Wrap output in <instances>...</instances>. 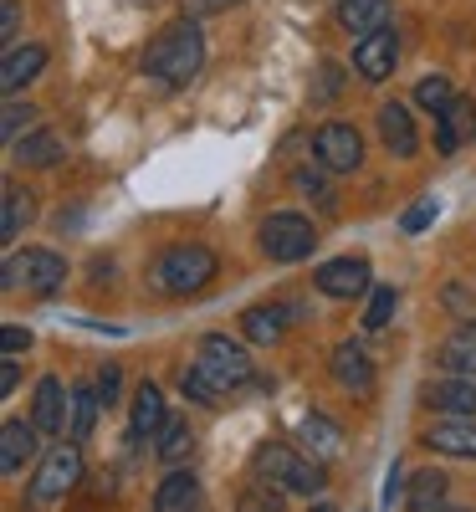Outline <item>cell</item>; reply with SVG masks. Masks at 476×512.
<instances>
[{
    "label": "cell",
    "mask_w": 476,
    "mask_h": 512,
    "mask_svg": "<svg viewBox=\"0 0 476 512\" xmlns=\"http://www.w3.org/2000/svg\"><path fill=\"white\" fill-rule=\"evenodd\" d=\"M26 226H31V195L16 190V185H6V216H0V241L11 246Z\"/></svg>",
    "instance_id": "4316f807"
},
{
    "label": "cell",
    "mask_w": 476,
    "mask_h": 512,
    "mask_svg": "<svg viewBox=\"0 0 476 512\" xmlns=\"http://www.w3.org/2000/svg\"><path fill=\"white\" fill-rule=\"evenodd\" d=\"M169 415H164V395H159V384H139L134 390V436L144 441V436H159V425H164Z\"/></svg>",
    "instance_id": "7402d4cb"
},
{
    "label": "cell",
    "mask_w": 476,
    "mask_h": 512,
    "mask_svg": "<svg viewBox=\"0 0 476 512\" xmlns=\"http://www.w3.org/2000/svg\"><path fill=\"white\" fill-rule=\"evenodd\" d=\"M425 446L441 451V456H461L476 461V415H446L425 431Z\"/></svg>",
    "instance_id": "8fae6325"
},
{
    "label": "cell",
    "mask_w": 476,
    "mask_h": 512,
    "mask_svg": "<svg viewBox=\"0 0 476 512\" xmlns=\"http://www.w3.org/2000/svg\"><path fill=\"white\" fill-rule=\"evenodd\" d=\"M195 364L221 384V390H236V384H246L251 379V354L241 349V344H231L226 333H210V338H200V354H195Z\"/></svg>",
    "instance_id": "5b68a950"
},
{
    "label": "cell",
    "mask_w": 476,
    "mask_h": 512,
    "mask_svg": "<svg viewBox=\"0 0 476 512\" xmlns=\"http://www.w3.org/2000/svg\"><path fill=\"white\" fill-rule=\"evenodd\" d=\"M16 164H31V169H52L62 159V139L57 134H26L16 149H11Z\"/></svg>",
    "instance_id": "484cf974"
},
{
    "label": "cell",
    "mask_w": 476,
    "mask_h": 512,
    "mask_svg": "<svg viewBox=\"0 0 476 512\" xmlns=\"http://www.w3.org/2000/svg\"><path fill=\"white\" fill-rule=\"evenodd\" d=\"M0 349H6V354L31 349V333H26V328H16V323H6V328H0Z\"/></svg>",
    "instance_id": "74e56055"
},
{
    "label": "cell",
    "mask_w": 476,
    "mask_h": 512,
    "mask_svg": "<svg viewBox=\"0 0 476 512\" xmlns=\"http://www.w3.org/2000/svg\"><path fill=\"white\" fill-rule=\"evenodd\" d=\"M436 216H441V205H436V195H425L420 205H410V210H405V221H400V231H405V236H420V231H425L430 221H436Z\"/></svg>",
    "instance_id": "e575fe53"
},
{
    "label": "cell",
    "mask_w": 476,
    "mask_h": 512,
    "mask_svg": "<svg viewBox=\"0 0 476 512\" xmlns=\"http://www.w3.org/2000/svg\"><path fill=\"white\" fill-rule=\"evenodd\" d=\"M456 93H451V77L446 72H436V77H425L420 88H415V103L425 108V113H446V103H451Z\"/></svg>",
    "instance_id": "4dcf8cb0"
},
{
    "label": "cell",
    "mask_w": 476,
    "mask_h": 512,
    "mask_svg": "<svg viewBox=\"0 0 476 512\" xmlns=\"http://www.w3.org/2000/svg\"><path fill=\"white\" fill-rule=\"evenodd\" d=\"M313 512H333V507H328V502H318V507H313Z\"/></svg>",
    "instance_id": "60d3db41"
},
{
    "label": "cell",
    "mask_w": 476,
    "mask_h": 512,
    "mask_svg": "<svg viewBox=\"0 0 476 512\" xmlns=\"http://www.w3.org/2000/svg\"><path fill=\"white\" fill-rule=\"evenodd\" d=\"M379 134H384V149L395 159H410L420 149V134H415V118L405 103H384L379 108Z\"/></svg>",
    "instance_id": "e0dca14e"
},
{
    "label": "cell",
    "mask_w": 476,
    "mask_h": 512,
    "mask_svg": "<svg viewBox=\"0 0 476 512\" xmlns=\"http://www.w3.org/2000/svg\"><path fill=\"white\" fill-rule=\"evenodd\" d=\"M313 154L323 169H333V175H354V169L364 164V139L354 123H323L318 139H313Z\"/></svg>",
    "instance_id": "52a82bcc"
},
{
    "label": "cell",
    "mask_w": 476,
    "mask_h": 512,
    "mask_svg": "<svg viewBox=\"0 0 476 512\" xmlns=\"http://www.w3.org/2000/svg\"><path fill=\"white\" fill-rule=\"evenodd\" d=\"M338 82H343V72H338V67L328 62V67H323V82L313 88V98H333V93H338Z\"/></svg>",
    "instance_id": "ab89813d"
},
{
    "label": "cell",
    "mask_w": 476,
    "mask_h": 512,
    "mask_svg": "<svg viewBox=\"0 0 476 512\" xmlns=\"http://www.w3.org/2000/svg\"><path fill=\"white\" fill-rule=\"evenodd\" d=\"M16 282H26L31 292H41V297H52L62 282H67V262L57 251H26V256H11L6 262V287H16Z\"/></svg>",
    "instance_id": "ba28073f"
},
{
    "label": "cell",
    "mask_w": 476,
    "mask_h": 512,
    "mask_svg": "<svg viewBox=\"0 0 476 512\" xmlns=\"http://www.w3.org/2000/svg\"><path fill=\"white\" fill-rule=\"evenodd\" d=\"M98 405H103V400H98V390H72V425H67V441H88Z\"/></svg>",
    "instance_id": "f1b7e54d"
},
{
    "label": "cell",
    "mask_w": 476,
    "mask_h": 512,
    "mask_svg": "<svg viewBox=\"0 0 476 512\" xmlns=\"http://www.w3.org/2000/svg\"><path fill=\"white\" fill-rule=\"evenodd\" d=\"M36 420H6V425H0V472H6V477H16L21 472V466L36 456Z\"/></svg>",
    "instance_id": "2e32d148"
},
{
    "label": "cell",
    "mask_w": 476,
    "mask_h": 512,
    "mask_svg": "<svg viewBox=\"0 0 476 512\" xmlns=\"http://www.w3.org/2000/svg\"><path fill=\"white\" fill-rule=\"evenodd\" d=\"M118 390H123L118 364H103V369H98V400H103V405H118Z\"/></svg>",
    "instance_id": "d590c367"
},
{
    "label": "cell",
    "mask_w": 476,
    "mask_h": 512,
    "mask_svg": "<svg viewBox=\"0 0 476 512\" xmlns=\"http://www.w3.org/2000/svg\"><path fill=\"white\" fill-rule=\"evenodd\" d=\"M36 123V108L31 103H6V113H0V134H6V144L16 149L21 144V128Z\"/></svg>",
    "instance_id": "1f68e13d"
},
{
    "label": "cell",
    "mask_w": 476,
    "mask_h": 512,
    "mask_svg": "<svg viewBox=\"0 0 476 512\" xmlns=\"http://www.w3.org/2000/svg\"><path fill=\"white\" fill-rule=\"evenodd\" d=\"M190 446H195V431H190V420H164L159 425V461H185L190 456Z\"/></svg>",
    "instance_id": "83f0119b"
},
{
    "label": "cell",
    "mask_w": 476,
    "mask_h": 512,
    "mask_svg": "<svg viewBox=\"0 0 476 512\" xmlns=\"http://www.w3.org/2000/svg\"><path fill=\"white\" fill-rule=\"evenodd\" d=\"M384 16H389V0H338V26L349 31V36H354V31H359V36L379 31Z\"/></svg>",
    "instance_id": "44dd1931"
},
{
    "label": "cell",
    "mask_w": 476,
    "mask_h": 512,
    "mask_svg": "<svg viewBox=\"0 0 476 512\" xmlns=\"http://www.w3.org/2000/svg\"><path fill=\"white\" fill-rule=\"evenodd\" d=\"M31 420L41 436H67V384L57 374H47L36 384V400H31Z\"/></svg>",
    "instance_id": "4fadbf2b"
},
{
    "label": "cell",
    "mask_w": 476,
    "mask_h": 512,
    "mask_svg": "<svg viewBox=\"0 0 476 512\" xmlns=\"http://www.w3.org/2000/svg\"><path fill=\"white\" fill-rule=\"evenodd\" d=\"M77 482H82V456H77V441H67V446H57L47 461L36 466L31 502H57V497H67Z\"/></svg>",
    "instance_id": "8992f818"
},
{
    "label": "cell",
    "mask_w": 476,
    "mask_h": 512,
    "mask_svg": "<svg viewBox=\"0 0 476 512\" xmlns=\"http://www.w3.org/2000/svg\"><path fill=\"white\" fill-rule=\"evenodd\" d=\"M441 364L451 374H471L476 379V323H461L446 344H441Z\"/></svg>",
    "instance_id": "603a6c76"
},
{
    "label": "cell",
    "mask_w": 476,
    "mask_h": 512,
    "mask_svg": "<svg viewBox=\"0 0 476 512\" xmlns=\"http://www.w3.org/2000/svg\"><path fill=\"white\" fill-rule=\"evenodd\" d=\"M471 139H476V98H451L446 113H436V149L456 154Z\"/></svg>",
    "instance_id": "5bb4252c"
},
{
    "label": "cell",
    "mask_w": 476,
    "mask_h": 512,
    "mask_svg": "<svg viewBox=\"0 0 476 512\" xmlns=\"http://www.w3.org/2000/svg\"><path fill=\"white\" fill-rule=\"evenodd\" d=\"M241 512H287V507H282V497L272 492V482H251V487L241 492Z\"/></svg>",
    "instance_id": "836d02e7"
},
{
    "label": "cell",
    "mask_w": 476,
    "mask_h": 512,
    "mask_svg": "<svg viewBox=\"0 0 476 512\" xmlns=\"http://www.w3.org/2000/svg\"><path fill=\"white\" fill-rule=\"evenodd\" d=\"M405 507L410 512H441L446 507V477L441 472H415L410 492H405Z\"/></svg>",
    "instance_id": "cb8c5ba5"
},
{
    "label": "cell",
    "mask_w": 476,
    "mask_h": 512,
    "mask_svg": "<svg viewBox=\"0 0 476 512\" xmlns=\"http://www.w3.org/2000/svg\"><path fill=\"white\" fill-rule=\"evenodd\" d=\"M333 379L343 384V390H354V395H369L374 390V359H369V349L364 344H338L333 349Z\"/></svg>",
    "instance_id": "9a60e30c"
},
{
    "label": "cell",
    "mask_w": 476,
    "mask_h": 512,
    "mask_svg": "<svg viewBox=\"0 0 476 512\" xmlns=\"http://www.w3.org/2000/svg\"><path fill=\"white\" fill-rule=\"evenodd\" d=\"M16 31H21V6H16V0H6V11H0V41L16 47Z\"/></svg>",
    "instance_id": "8d00e7d4"
},
{
    "label": "cell",
    "mask_w": 476,
    "mask_h": 512,
    "mask_svg": "<svg viewBox=\"0 0 476 512\" xmlns=\"http://www.w3.org/2000/svg\"><path fill=\"white\" fill-rule=\"evenodd\" d=\"M154 512H200V482H195V472H169L164 482H159V492H154Z\"/></svg>",
    "instance_id": "ac0fdd59"
},
{
    "label": "cell",
    "mask_w": 476,
    "mask_h": 512,
    "mask_svg": "<svg viewBox=\"0 0 476 512\" xmlns=\"http://www.w3.org/2000/svg\"><path fill=\"white\" fill-rule=\"evenodd\" d=\"M180 395L195 400V405H215V400H221V384H215L200 364H190V369L180 374Z\"/></svg>",
    "instance_id": "f546056e"
},
{
    "label": "cell",
    "mask_w": 476,
    "mask_h": 512,
    "mask_svg": "<svg viewBox=\"0 0 476 512\" xmlns=\"http://www.w3.org/2000/svg\"><path fill=\"white\" fill-rule=\"evenodd\" d=\"M395 308H400L395 287H374V297H369V313H364V328H384L389 318H395Z\"/></svg>",
    "instance_id": "d6a6232c"
},
{
    "label": "cell",
    "mask_w": 476,
    "mask_h": 512,
    "mask_svg": "<svg viewBox=\"0 0 476 512\" xmlns=\"http://www.w3.org/2000/svg\"><path fill=\"white\" fill-rule=\"evenodd\" d=\"M200 62H205V36H200V26H195V21H175V26H164L159 41L149 47L144 72L159 77L164 88H185V82H195Z\"/></svg>",
    "instance_id": "6da1fadb"
},
{
    "label": "cell",
    "mask_w": 476,
    "mask_h": 512,
    "mask_svg": "<svg viewBox=\"0 0 476 512\" xmlns=\"http://www.w3.org/2000/svg\"><path fill=\"white\" fill-rule=\"evenodd\" d=\"M297 436H302V446H308L313 461H328V456L343 451V431H338L328 415H308V420L297 425Z\"/></svg>",
    "instance_id": "ffe728a7"
},
{
    "label": "cell",
    "mask_w": 476,
    "mask_h": 512,
    "mask_svg": "<svg viewBox=\"0 0 476 512\" xmlns=\"http://www.w3.org/2000/svg\"><path fill=\"white\" fill-rule=\"evenodd\" d=\"M251 472H256V482H272L282 492H308V497L323 492V466L287 451V446H277V441H267L262 451L251 456Z\"/></svg>",
    "instance_id": "7a4b0ae2"
},
{
    "label": "cell",
    "mask_w": 476,
    "mask_h": 512,
    "mask_svg": "<svg viewBox=\"0 0 476 512\" xmlns=\"http://www.w3.org/2000/svg\"><path fill=\"white\" fill-rule=\"evenodd\" d=\"M210 277H215V251H205V246H169L159 262H154V282L169 297H190Z\"/></svg>",
    "instance_id": "3957f363"
},
{
    "label": "cell",
    "mask_w": 476,
    "mask_h": 512,
    "mask_svg": "<svg viewBox=\"0 0 476 512\" xmlns=\"http://www.w3.org/2000/svg\"><path fill=\"white\" fill-rule=\"evenodd\" d=\"M16 384H21V369H16V359L6 354V359H0V395H16Z\"/></svg>",
    "instance_id": "f35d334b"
},
{
    "label": "cell",
    "mask_w": 476,
    "mask_h": 512,
    "mask_svg": "<svg viewBox=\"0 0 476 512\" xmlns=\"http://www.w3.org/2000/svg\"><path fill=\"white\" fill-rule=\"evenodd\" d=\"M395 62H400V41H395V31H389V26H379V31H369V36L354 41V72L364 82H384L389 72H395Z\"/></svg>",
    "instance_id": "9c48e42d"
},
{
    "label": "cell",
    "mask_w": 476,
    "mask_h": 512,
    "mask_svg": "<svg viewBox=\"0 0 476 512\" xmlns=\"http://www.w3.org/2000/svg\"><path fill=\"white\" fill-rule=\"evenodd\" d=\"M241 328H246V338L251 344H277V338L287 333V308H246V318H241Z\"/></svg>",
    "instance_id": "d4e9b609"
},
{
    "label": "cell",
    "mask_w": 476,
    "mask_h": 512,
    "mask_svg": "<svg viewBox=\"0 0 476 512\" xmlns=\"http://www.w3.org/2000/svg\"><path fill=\"white\" fill-rule=\"evenodd\" d=\"M441 512H471V507H441Z\"/></svg>",
    "instance_id": "b9f144b4"
},
{
    "label": "cell",
    "mask_w": 476,
    "mask_h": 512,
    "mask_svg": "<svg viewBox=\"0 0 476 512\" xmlns=\"http://www.w3.org/2000/svg\"><path fill=\"white\" fill-rule=\"evenodd\" d=\"M41 67H47V47H11L6 52V67H0V88L21 93L31 77H41Z\"/></svg>",
    "instance_id": "d6986e66"
},
{
    "label": "cell",
    "mask_w": 476,
    "mask_h": 512,
    "mask_svg": "<svg viewBox=\"0 0 476 512\" xmlns=\"http://www.w3.org/2000/svg\"><path fill=\"white\" fill-rule=\"evenodd\" d=\"M318 292L323 297H359L369 287V262L364 256H333V262L318 267Z\"/></svg>",
    "instance_id": "30bf717a"
},
{
    "label": "cell",
    "mask_w": 476,
    "mask_h": 512,
    "mask_svg": "<svg viewBox=\"0 0 476 512\" xmlns=\"http://www.w3.org/2000/svg\"><path fill=\"white\" fill-rule=\"evenodd\" d=\"M313 246H318V231L297 210H277V216L262 221V251L272 262H302V256H313Z\"/></svg>",
    "instance_id": "277c9868"
},
{
    "label": "cell",
    "mask_w": 476,
    "mask_h": 512,
    "mask_svg": "<svg viewBox=\"0 0 476 512\" xmlns=\"http://www.w3.org/2000/svg\"><path fill=\"white\" fill-rule=\"evenodd\" d=\"M420 400L441 415H476V379L471 374H451V379H430Z\"/></svg>",
    "instance_id": "7c38bea8"
}]
</instances>
